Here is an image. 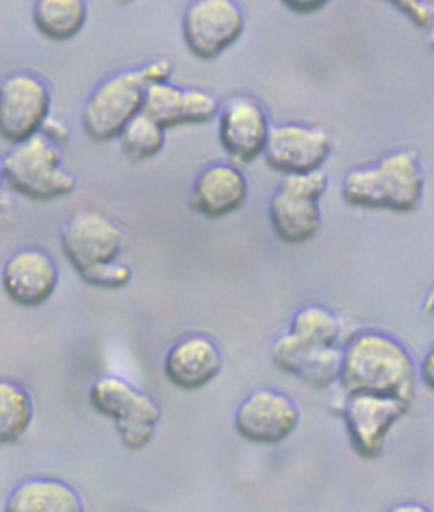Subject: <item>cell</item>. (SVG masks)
<instances>
[{
	"instance_id": "6da1fadb",
	"label": "cell",
	"mask_w": 434,
	"mask_h": 512,
	"mask_svg": "<svg viewBox=\"0 0 434 512\" xmlns=\"http://www.w3.org/2000/svg\"><path fill=\"white\" fill-rule=\"evenodd\" d=\"M418 379V365L411 351L384 331H362L343 348L338 382L346 396L375 394L412 404Z\"/></svg>"
},
{
	"instance_id": "7a4b0ae2",
	"label": "cell",
	"mask_w": 434,
	"mask_h": 512,
	"mask_svg": "<svg viewBox=\"0 0 434 512\" xmlns=\"http://www.w3.org/2000/svg\"><path fill=\"white\" fill-rule=\"evenodd\" d=\"M424 182L416 151H390L377 162L346 173L341 180V197L350 206L412 212L423 201Z\"/></svg>"
},
{
	"instance_id": "3957f363",
	"label": "cell",
	"mask_w": 434,
	"mask_h": 512,
	"mask_svg": "<svg viewBox=\"0 0 434 512\" xmlns=\"http://www.w3.org/2000/svg\"><path fill=\"white\" fill-rule=\"evenodd\" d=\"M0 167L4 182L33 201H55L77 187V177L63 163L62 148L43 134L12 145Z\"/></svg>"
},
{
	"instance_id": "277c9868",
	"label": "cell",
	"mask_w": 434,
	"mask_h": 512,
	"mask_svg": "<svg viewBox=\"0 0 434 512\" xmlns=\"http://www.w3.org/2000/svg\"><path fill=\"white\" fill-rule=\"evenodd\" d=\"M95 411L111 419L117 435L129 450H143L155 438L162 407L155 397L116 375H102L89 387Z\"/></svg>"
},
{
	"instance_id": "5b68a950",
	"label": "cell",
	"mask_w": 434,
	"mask_h": 512,
	"mask_svg": "<svg viewBox=\"0 0 434 512\" xmlns=\"http://www.w3.org/2000/svg\"><path fill=\"white\" fill-rule=\"evenodd\" d=\"M140 68L112 73L95 85L80 111V124L90 140H116L143 112L146 94Z\"/></svg>"
},
{
	"instance_id": "8992f818",
	"label": "cell",
	"mask_w": 434,
	"mask_h": 512,
	"mask_svg": "<svg viewBox=\"0 0 434 512\" xmlns=\"http://www.w3.org/2000/svg\"><path fill=\"white\" fill-rule=\"evenodd\" d=\"M328 190V175L319 172L285 175L268 202V218L280 240L289 245L311 241L321 229V199Z\"/></svg>"
},
{
	"instance_id": "52a82bcc",
	"label": "cell",
	"mask_w": 434,
	"mask_h": 512,
	"mask_svg": "<svg viewBox=\"0 0 434 512\" xmlns=\"http://www.w3.org/2000/svg\"><path fill=\"white\" fill-rule=\"evenodd\" d=\"M53 94L38 73L19 70L0 82V138L11 145L33 138L50 117Z\"/></svg>"
},
{
	"instance_id": "ba28073f",
	"label": "cell",
	"mask_w": 434,
	"mask_h": 512,
	"mask_svg": "<svg viewBox=\"0 0 434 512\" xmlns=\"http://www.w3.org/2000/svg\"><path fill=\"white\" fill-rule=\"evenodd\" d=\"M126 241L128 236L121 224L94 209L73 212L60 231L63 253L78 275L90 268L117 262L126 248Z\"/></svg>"
},
{
	"instance_id": "9c48e42d",
	"label": "cell",
	"mask_w": 434,
	"mask_h": 512,
	"mask_svg": "<svg viewBox=\"0 0 434 512\" xmlns=\"http://www.w3.org/2000/svg\"><path fill=\"white\" fill-rule=\"evenodd\" d=\"M246 17L234 0H194L182 16V36L192 55L214 60L241 38Z\"/></svg>"
},
{
	"instance_id": "30bf717a",
	"label": "cell",
	"mask_w": 434,
	"mask_h": 512,
	"mask_svg": "<svg viewBox=\"0 0 434 512\" xmlns=\"http://www.w3.org/2000/svg\"><path fill=\"white\" fill-rule=\"evenodd\" d=\"M301 418V409L292 397L280 390L258 389L238 404L233 424L243 440L273 446L294 435Z\"/></svg>"
},
{
	"instance_id": "8fae6325",
	"label": "cell",
	"mask_w": 434,
	"mask_h": 512,
	"mask_svg": "<svg viewBox=\"0 0 434 512\" xmlns=\"http://www.w3.org/2000/svg\"><path fill=\"white\" fill-rule=\"evenodd\" d=\"M411 409L396 397L375 394L346 396L343 421L350 445L358 457L375 460L384 453L390 431Z\"/></svg>"
},
{
	"instance_id": "7c38bea8",
	"label": "cell",
	"mask_w": 434,
	"mask_h": 512,
	"mask_svg": "<svg viewBox=\"0 0 434 512\" xmlns=\"http://www.w3.org/2000/svg\"><path fill=\"white\" fill-rule=\"evenodd\" d=\"M333 151L331 134L324 128L302 123L275 124L263 151L275 172L304 175L319 172Z\"/></svg>"
},
{
	"instance_id": "4fadbf2b",
	"label": "cell",
	"mask_w": 434,
	"mask_h": 512,
	"mask_svg": "<svg viewBox=\"0 0 434 512\" xmlns=\"http://www.w3.org/2000/svg\"><path fill=\"white\" fill-rule=\"evenodd\" d=\"M217 119L219 143L234 165H248L263 155L272 124L262 102L238 95L221 106Z\"/></svg>"
},
{
	"instance_id": "5bb4252c",
	"label": "cell",
	"mask_w": 434,
	"mask_h": 512,
	"mask_svg": "<svg viewBox=\"0 0 434 512\" xmlns=\"http://www.w3.org/2000/svg\"><path fill=\"white\" fill-rule=\"evenodd\" d=\"M60 284V268L51 253L28 246L14 251L0 268V285L21 307L43 306Z\"/></svg>"
},
{
	"instance_id": "9a60e30c",
	"label": "cell",
	"mask_w": 434,
	"mask_h": 512,
	"mask_svg": "<svg viewBox=\"0 0 434 512\" xmlns=\"http://www.w3.org/2000/svg\"><path fill=\"white\" fill-rule=\"evenodd\" d=\"M224 353L212 336L189 333L173 341L165 358L163 372L170 384L182 390H201L223 372Z\"/></svg>"
},
{
	"instance_id": "2e32d148",
	"label": "cell",
	"mask_w": 434,
	"mask_h": 512,
	"mask_svg": "<svg viewBox=\"0 0 434 512\" xmlns=\"http://www.w3.org/2000/svg\"><path fill=\"white\" fill-rule=\"evenodd\" d=\"M221 104L209 90L182 87L165 82L146 89L143 114L160 124L163 129L204 124L219 114Z\"/></svg>"
},
{
	"instance_id": "e0dca14e",
	"label": "cell",
	"mask_w": 434,
	"mask_h": 512,
	"mask_svg": "<svg viewBox=\"0 0 434 512\" xmlns=\"http://www.w3.org/2000/svg\"><path fill=\"white\" fill-rule=\"evenodd\" d=\"M248 197V180L238 165L209 163L195 175L190 187V207L204 218H226L241 209Z\"/></svg>"
},
{
	"instance_id": "ac0fdd59",
	"label": "cell",
	"mask_w": 434,
	"mask_h": 512,
	"mask_svg": "<svg viewBox=\"0 0 434 512\" xmlns=\"http://www.w3.org/2000/svg\"><path fill=\"white\" fill-rule=\"evenodd\" d=\"M270 358L282 372L314 389H324L340 380L343 348L304 345L287 333L273 343Z\"/></svg>"
},
{
	"instance_id": "d6986e66",
	"label": "cell",
	"mask_w": 434,
	"mask_h": 512,
	"mask_svg": "<svg viewBox=\"0 0 434 512\" xmlns=\"http://www.w3.org/2000/svg\"><path fill=\"white\" fill-rule=\"evenodd\" d=\"M4 512H85L84 499L65 480L26 479L11 490Z\"/></svg>"
},
{
	"instance_id": "ffe728a7",
	"label": "cell",
	"mask_w": 434,
	"mask_h": 512,
	"mask_svg": "<svg viewBox=\"0 0 434 512\" xmlns=\"http://www.w3.org/2000/svg\"><path fill=\"white\" fill-rule=\"evenodd\" d=\"M34 28L51 41H68L82 33L89 17L85 0H36L31 9Z\"/></svg>"
},
{
	"instance_id": "44dd1931",
	"label": "cell",
	"mask_w": 434,
	"mask_h": 512,
	"mask_svg": "<svg viewBox=\"0 0 434 512\" xmlns=\"http://www.w3.org/2000/svg\"><path fill=\"white\" fill-rule=\"evenodd\" d=\"M34 402L16 380L0 379V446L21 440L33 423Z\"/></svg>"
},
{
	"instance_id": "7402d4cb",
	"label": "cell",
	"mask_w": 434,
	"mask_h": 512,
	"mask_svg": "<svg viewBox=\"0 0 434 512\" xmlns=\"http://www.w3.org/2000/svg\"><path fill=\"white\" fill-rule=\"evenodd\" d=\"M287 333L304 345L338 346L341 323L331 309L321 304H307L290 319Z\"/></svg>"
},
{
	"instance_id": "603a6c76",
	"label": "cell",
	"mask_w": 434,
	"mask_h": 512,
	"mask_svg": "<svg viewBox=\"0 0 434 512\" xmlns=\"http://www.w3.org/2000/svg\"><path fill=\"white\" fill-rule=\"evenodd\" d=\"M167 129L141 112L119 134V146L131 162H145L158 155L167 143Z\"/></svg>"
},
{
	"instance_id": "cb8c5ba5",
	"label": "cell",
	"mask_w": 434,
	"mask_h": 512,
	"mask_svg": "<svg viewBox=\"0 0 434 512\" xmlns=\"http://www.w3.org/2000/svg\"><path fill=\"white\" fill-rule=\"evenodd\" d=\"M80 279L101 289H123L133 280V268L128 263L117 260L80 273Z\"/></svg>"
},
{
	"instance_id": "d4e9b609",
	"label": "cell",
	"mask_w": 434,
	"mask_h": 512,
	"mask_svg": "<svg viewBox=\"0 0 434 512\" xmlns=\"http://www.w3.org/2000/svg\"><path fill=\"white\" fill-rule=\"evenodd\" d=\"M394 6L399 7L404 12L412 24H416L419 28H426L433 23L434 11L431 4L419 2V0H402V2H394Z\"/></svg>"
},
{
	"instance_id": "484cf974",
	"label": "cell",
	"mask_w": 434,
	"mask_h": 512,
	"mask_svg": "<svg viewBox=\"0 0 434 512\" xmlns=\"http://www.w3.org/2000/svg\"><path fill=\"white\" fill-rule=\"evenodd\" d=\"M138 68H140L141 77L145 80L146 87L170 82L173 73L172 63L163 58H156Z\"/></svg>"
},
{
	"instance_id": "4316f807",
	"label": "cell",
	"mask_w": 434,
	"mask_h": 512,
	"mask_svg": "<svg viewBox=\"0 0 434 512\" xmlns=\"http://www.w3.org/2000/svg\"><path fill=\"white\" fill-rule=\"evenodd\" d=\"M39 134H43L51 143H55L56 146L63 148V146L67 145L68 140H70V126L60 117L50 116L46 119Z\"/></svg>"
},
{
	"instance_id": "83f0119b",
	"label": "cell",
	"mask_w": 434,
	"mask_h": 512,
	"mask_svg": "<svg viewBox=\"0 0 434 512\" xmlns=\"http://www.w3.org/2000/svg\"><path fill=\"white\" fill-rule=\"evenodd\" d=\"M418 377L431 392H434V346L424 355L423 362L419 363Z\"/></svg>"
},
{
	"instance_id": "f1b7e54d",
	"label": "cell",
	"mask_w": 434,
	"mask_h": 512,
	"mask_svg": "<svg viewBox=\"0 0 434 512\" xmlns=\"http://www.w3.org/2000/svg\"><path fill=\"white\" fill-rule=\"evenodd\" d=\"M284 4L289 7L290 12H295V14H314L326 6L324 0H292V2H284Z\"/></svg>"
},
{
	"instance_id": "f546056e",
	"label": "cell",
	"mask_w": 434,
	"mask_h": 512,
	"mask_svg": "<svg viewBox=\"0 0 434 512\" xmlns=\"http://www.w3.org/2000/svg\"><path fill=\"white\" fill-rule=\"evenodd\" d=\"M387 512H434L431 507L426 506V504H421V502H401V504H397V506L390 507Z\"/></svg>"
},
{
	"instance_id": "4dcf8cb0",
	"label": "cell",
	"mask_w": 434,
	"mask_h": 512,
	"mask_svg": "<svg viewBox=\"0 0 434 512\" xmlns=\"http://www.w3.org/2000/svg\"><path fill=\"white\" fill-rule=\"evenodd\" d=\"M424 311L426 314H431L434 318V287L429 290L428 295H426V301H424Z\"/></svg>"
},
{
	"instance_id": "1f68e13d",
	"label": "cell",
	"mask_w": 434,
	"mask_h": 512,
	"mask_svg": "<svg viewBox=\"0 0 434 512\" xmlns=\"http://www.w3.org/2000/svg\"><path fill=\"white\" fill-rule=\"evenodd\" d=\"M4 185H6V182H4V175H2V167H0V197H2V190H4Z\"/></svg>"
},
{
	"instance_id": "d6a6232c",
	"label": "cell",
	"mask_w": 434,
	"mask_h": 512,
	"mask_svg": "<svg viewBox=\"0 0 434 512\" xmlns=\"http://www.w3.org/2000/svg\"><path fill=\"white\" fill-rule=\"evenodd\" d=\"M428 45L431 46V48L434 50V29L431 31V33H429Z\"/></svg>"
}]
</instances>
